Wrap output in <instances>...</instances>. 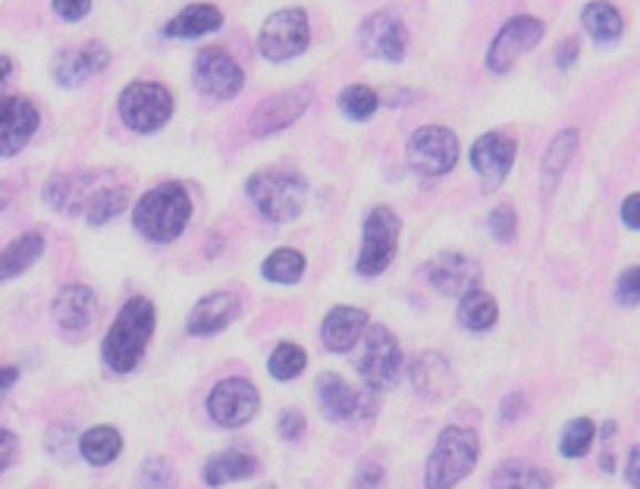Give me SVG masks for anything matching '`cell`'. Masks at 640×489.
Masks as SVG:
<instances>
[{"mask_svg":"<svg viewBox=\"0 0 640 489\" xmlns=\"http://www.w3.org/2000/svg\"><path fill=\"white\" fill-rule=\"evenodd\" d=\"M480 461V439L471 427L449 424L434 442V452L424 468V489H456Z\"/></svg>","mask_w":640,"mask_h":489,"instance_id":"cell-3","label":"cell"},{"mask_svg":"<svg viewBox=\"0 0 640 489\" xmlns=\"http://www.w3.org/2000/svg\"><path fill=\"white\" fill-rule=\"evenodd\" d=\"M41 126V113L29 98H0V157H17Z\"/></svg>","mask_w":640,"mask_h":489,"instance_id":"cell-18","label":"cell"},{"mask_svg":"<svg viewBox=\"0 0 640 489\" xmlns=\"http://www.w3.org/2000/svg\"><path fill=\"white\" fill-rule=\"evenodd\" d=\"M110 67V51L101 41H85L79 48H63L51 60V75L60 89H79L92 75L104 73Z\"/></svg>","mask_w":640,"mask_h":489,"instance_id":"cell-16","label":"cell"},{"mask_svg":"<svg viewBox=\"0 0 640 489\" xmlns=\"http://www.w3.org/2000/svg\"><path fill=\"white\" fill-rule=\"evenodd\" d=\"M458 154H461L458 135L446 126L415 129L412 139H408V145H405L408 166H412L418 176H427V180H439V176H446L449 170H456Z\"/></svg>","mask_w":640,"mask_h":489,"instance_id":"cell-9","label":"cell"},{"mask_svg":"<svg viewBox=\"0 0 640 489\" xmlns=\"http://www.w3.org/2000/svg\"><path fill=\"white\" fill-rule=\"evenodd\" d=\"M19 380V370L17 367H10V364H0V393H7V389H13Z\"/></svg>","mask_w":640,"mask_h":489,"instance_id":"cell-48","label":"cell"},{"mask_svg":"<svg viewBox=\"0 0 640 489\" xmlns=\"http://www.w3.org/2000/svg\"><path fill=\"white\" fill-rule=\"evenodd\" d=\"M98 295L82 283H70L57 292L54 320L67 333H85L98 320Z\"/></svg>","mask_w":640,"mask_h":489,"instance_id":"cell-23","label":"cell"},{"mask_svg":"<svg viewBox=\"0 0 640 489\" xmlns=\"http://www.w3.org/2000/svg\"><path fill=\"white\" fill-rule=\"evenodd\" d=\"M597 434H600V430H597V424H593L590 417L568 420L566 430L559 436V455H562V458H585V455L590 452Z\"/></svg>","mask_w":640,"mask_h":489,"instance_id":"cell-35","label":"cell"},{"mask_svg":"<svg viewBox=\"0 0 640 489\" xmlns=\"http://www.w3.org/2000/svg\"><path fill=\"white\" fill-rule=\"evenodd\" d=\"M399 236H403V220L396 217L393 207L377 204L374 211H367L362 248H358V261H355L358 276H365V279L384 276L399 254Z\"/></svg>","mask_w":640,"mask_h":489,"instance_id":"cell-5","label":"cell"},{"mask_svg":"<svg viewBox=\"0 0 640 489\" xmlns=\"http://www.w3.org/2000/svg\"><path fill=\"white\" fill-rule=\"evenodd\" d=\"M386 483V468L380 455H365L358 461V468L352 473V483L348 489H384Z\"/></svg>","mask_w":640,"mask_h":489,"instance_id":"cell-38","label":"cell"},{"mask_svg":"<svg viewBox=\"0 0 640 489\" xmlns=\"http://www.w3.org/2000/svg\"><path fill=\"white\" fill-rule=\"evenodd\" d=\"M120 452H123V436H120L116 427L101 424V427H92V430H85V434L79 436V455L92 468H108V465H113L120 458Z\"/></svg>","mask_w":640,"mask_h":489,"instance_id":"cell-30","label":"cell"},{"mask_svg":"<svg viewBox=\"0 0 640 489\" xmlns=\"http://www.w3.org/2000/svg\"><path fill=\"white\" fill-rule=\"evenodd\" d=\"M578 57H581V38L568 35L556 44V54H552V60H556V67H559V70H571V67L578 63Z\"/></svg>","mask_w":640,"mask_h":489,"instance_id":"cell-43","label":"cell"},{"mask_svg":"<svg viewBox=\"0 0 640 489\" xmlns=\"http://www.w3.org/2000/svg\"><path fill=\"white\" fill-rule=\"evenodd\" d=\"M490 489H552V477L531 461L509 458L494 471Z\"/></svg>","mask_w":640,"mask_h":489,"instance_id":"cell-31","label":"cell"},{"mask_svg":"<svg viewBox=\"0 0 640 489\" xmlns=\"http://www.w3.org/2000/svg\"><path fill=\"white\" fill-rule=\"evenodd\" d=\"M616 302L622 305V308H638L640 305V267H628V271L616 279Z\"/></svg>","mask_w":640,"mask_h":489,"instance_id":"cell-40","label":"cell"},{"mask_svg":"<svg viewBox=\"0 0 640 489\" xmlns=\"http://www.w3.org/2000/svg\"><path fill=\"white\" fill-rule=\"evenodd\" d=\"M154 326H158V308L145 295L129 298L126 305L116 310V320L110 324L104 345H101V358L113 374L126 377L142 364L151 336H154Z\"/></svg>","mask_w":640,"mask_h":489,"instance_id":"cell-1","label":"cell"},{"mask_svg":"<svg viewBox=\"0 0 640 489\" xmlns=\"http://www.w3.org/2000/svg\"><path fill=\"white\" fill-rule=\"evenodd\" d=\"M257 473H261V458L248 452V449H238V446H230V449L211 455L204 461V483L211 489L255 480Z\"/></svg>","mask_w":640,"mask_h":489,"instance_id":"cell-24","label":"cell"},{"mask_svg":"<svg viewBox=\"0 0 640 489\" xmlns=\"http://www.w3.org/2000/svg\"><path fill=\"white\" fill-rule=\"evenodd\" d=\"M308 367V352L295 343H280L267 358V374L280 383H289L295 377H302Z\"/></svg>","mask_w":640,"mask_h":489,"instance_id":"cell-34","label":"cell"},{"mask_svg":"<svg viewBox=\"0 0 640 489\" xmlns=\"http://www.w3.org/2000/svg\"><path fill=\"white\" fill-rule=\"evenodd\" d=\"M17 455H19L17 434H10V430H3V427H0V473L7 471V468L17 461Z\"/></svg>","mask_w":640,"mask_h":489,"instance_id":"cell-45","label":"cell"},{"mask_svg":"<svg viewBox=\"0 0 640 489\" xmlns=\"http://www.w3.org/2000/svg\"><path fill=\"white\" fill-rule=\"evenodd\" d=\"M139 489H176V473L164 455H151L139 468Z\"/></svg>","mask_w":640,"mask_h":489,"instance_id":"cell-37","label":"cell"},{"mask_svg":"<svg viewBox=\"0 0 640 489\" xmlns=\"http://www.w3.org/2000/svg\"><path fill=\"white\" fill-rule=\"evenodd\" d=\"M427 279L430 286L446 295V298H465L468 292L480 289V279H484V271L477 264L475 257L461 252H443L437 254L427 267Z\"/></svg>","mask_w":640,"mask_h":489,"instance_id":"cell-17","label":"cell"},{"mask_svg":"<svg viewBox=\"0 0 640 489\" xmlns=\"http://www.w3.org/2000/svg\"><path fill=\"white\" fill-rule=\"evenodd\" d=\"M305 271H308V261H305V254L295 252V248H276V252L267 254L264 264H261V276H264L267 283H276V286H295V283H302Z\"/></svg>","mask_w":640,"mask_h":489,"instance_id":"cell-33","label":"cell"},{"mask_svg":"<svg viewBox=\"0 0 640 489\" xmlns=\"http://www.w3.org/2000/svg\"><path fill=\"white\" fill-rule=\"evenodd\" d=\"M487 230H490V236L496 238V242H512L515 233H518V214H515L512 204H496L494 211L487 214Z\"/></svg>","mask_w":640,"mask_h":489,"instance_id":"cell-39","label":"cell"},{"mask_svg":"<svg viewBox=\"0 0 640 489\" xmlns=\"http://www.w3.org/2000/svg\"><path fill=\"white\" fill-rule=\"evenodd\" d=\"M314 389H317V405H321V411H324L329 424L365 420L377 408V401H374L377 393H358L339 374H321Z\"/></svg>","mask_w":640,"mask_h":489,"instance_id":"cell-14","label":"cell"},{"mask_svg":"<svg viewBox=\"0 0 640 489\" xmlns=\"http://www.w3.org/2000/svg\"><path fill=\"white\" fill-rule=\"evenodd\" d=\"M456 317L465 329H471V333H487V329H494L496 320H499V305H496V298L490 292L475 289L458 302Z\"/></svg>","mask_w":640,"mask_h":489,"instance_id":"cell-32","label":"cell"},{"mask_svg":"<svg viewBox=\"0 0 640 489\" xmlns=\"http://www.w3.org/2000/svg\"><path fill=\"white\" fill-rule=\"evenodd\" d=\"M308 44H312V26H308V13L298 7H283L271 13L257 32V51L267 63H289L305 54Z\"/></svg>","mask_w":640,"mask_h":489,"instance_id":"cell-8","label":"cell"},{"mask_svg":"<svg viewBox=\"0 0 640 489\" xmlns=\"http://www.w3.org/2000/svg\"><path fill=\"white\" fill-rule=\"evenodd\" d=\"M525 408H528V399H525L521 393H509L506 399L499 401V417H502V424H515L518 417L525 415Z\"/></svg>","mask_w":640,"mask_h":489,"instance_id":"cell-44","label":"cell"},{"mask_svg":"<svg viewBox=\"0 0 640 489\" xmlns=\"http://www.w3.org/2000/svg\"><path fill=\"white\" fill-rule=\"evenodd\" d=\"M245 192L257 207V214L271 223H293L308 201V180L295 170H257L248 176Z\"/></svg>","mask_w":640,"mask_h":489,"instance_id":"cell-4","label":"cell"},{"mask_svg":"<svg viewBox=\"0 0 640 489\" xmlns=\"http://www.w3.org/2000/svg\"><path fill=\"white\" fill-rule=\"evenodd\" d=\"M515 154H518V142L506 132H484L471 145V170L484 180L487 189H494L499 182H506L509 170H512Z\"/></svg>","mask_w":640,"mask_h":489,"instance_id":"cell-19","label":"cell"},{"mask_svg":"<svg viewBox=\"0 0 640 489\" xmlns=\"http://www.w3.org/2000/svg\"><path fill=\"white\" fill-rule=\"evenodd\" d=\"M129 195H132V192H129V185H123V182L116 180L113 173H108V180L94 189V195L89 198V204H85V214H82V220H85V223H92V226H104V223H110V220L120 217V214L126 211Z\"/></svg>","mask_w":640,"mask_h":489,"instance_id":"cell-27","label":"cell"},{"mask_svg":"<svg viewBox=\"0 0 640 489\" xmlns=\"http://www.w3.org/2000/svg\"><path fill=\"white\" fill-rule=\"evenodd\" d=\"M44 254V236L41 233H22L13 238L7 248H0V283L22 276L35 261H41Z\"/></svg>","mask_w":640,"mask_h":489,"instance_id":"cell-29","label":"cell"},{"mask_svg":"<svg viewBox=\"0 0 640 489\" xmlns=\"http://www.w3.org/2000/svg\"><path fill=\"white\" fill-rule=\"evenodd\" d=\"M116 110H120L123 126L139 132V135H151V132L164 129L173 120L176 101H173L170 89H164L161 82L135 79V82H129L126 89L120 91Z\"/></svg>","mask_w":640,"mask_h":489,"instance_id":"cell-7","label":"cell"},{"mask_svg":"<svg viewBox=\"0 0 640 489\" xmlns=\"http://www.w3.org/2000/svg\"><path fill=\"white\" fill-rule=\"evenodd\" d=\"M624 477H628V483H631V487L640 489V442L638 446H631V452H628Z\"/></svg>","mask_w":640,"mask_h":489,"instance_id":"cell-47","label":"cell"},{"mask_svg":"<svg viewBox=\"0 0 640 489\" xmlns=\"http://www.w3.org/2000/svg\"><path fill=\"white\" fill-rule=\"evenodd\" d=\"M261 411V393L245 377H226L220 380L207 396V417L223 430H238L252 424Z\"/></svg>","mask_w":640,"mask_h":489,"instance_id":"cell-10","label":"cell"},{"mask_svg":"<svg viewBox=\"0 0 640 489\" xmlns=\"http://www.w3.org/2000/svg\"><path fill=\"white\" fill-rule=\"evenodd\" d=\"M192 220V195L183 182H161L151 192H145L135 211H132V226L135 233L154 245H170L183 236L185 226Z\"/></svg>","mask_w":640,"mask_h":489,"instance_id":"cell-2","label":"cell"},{"mask_svg":"<svg viewBox=\"0 0 640 489\" xmlns=\"http://www.w3.org/2000/svg\"><path fill=\"white\" fill-rule=\"evenodd\" d=\"M370 326V317L367 310L362 308H348V305H339V308L327 310L324 324H321V339H324V348L333 352V355H346L352 352L358 339L367 333Z\"/></svg>","mask_w":640,"mask_h":489,"instance_id":"cell-22","label":"cell"},{"mask_svg":"<svg viewBox=\"0 0 640 489\" xmlns=\"http://www.w3.org/2000/svg\"><path fill=\"white\" fill-rule=\"evenodd\" d=\"M578 142H581V132H578V129H562V132L549 142L544 163H540V192H544L547 198L556 192L562 173L568 170V163H571L575 151H578Z\"/></svg>","mask_w":640,"mask_h":489,"instance_id":"cell-26","label":"cell"},{"mask_svg":"<svg viewBox=\"0 0 640 489\" xmlns=\"http://www.w3.org/2000/svg\"><path fill=\"white\" fill-rule=\"evenodd\" d=\"M10 75H13V60L0 54V98H3V85L10 82Z\"/></svg>","mask_w":640,"mask_h":489,"instance_id":"cell-49","label":"cell"},{"mask_svg":"<svg viewBox=\"0 0 640 489\" xmlns=\"http://www.w3.org/2000/svg\"><path fill=\"white\" fill-rule=\"evenodd\" d=\"M581 22H585L587 35L593 38L597 44H619L624 35V19L619 13L616 3L609 0H590L585 10H581Z\"/></svg>","mask_w":640,"mask_h":489,"instance_id":"cell-28","label":"cell"},{"mask_svg":"<svg viewBox=\"0 0 640 489\" xmlns=\"http://www.w3.org/2000/svg\"><path fill=\"white\" fill-rule=\"evenodd\" d=\"M377 108H380V98L367 85H348V89L339 91V110L355 123H365L367 116H374Z\"/></svg>","mask_w":640,"mask_h":489,"instance_id":"cell-36","label":"cell"},{"mask_svg":"<svg viewBox=\"0 0 640 489\" xmlns=\"http://www.w3.org/2000/svg\"><path fill=\"white\" fill-rule=\"evenodd\" d=\"M51 7L63 22H82L92 13V0H51Z\"/></svg>","mask_w":640,"mask_h":489,"instance_id":"cell-42","label":"cell"},{"mask_svg":"<svg viewBox=\"0 0 640 489\" xmlns=\"http://www.w3.org/2000/svg\"><path fill=\"white\" fill-rule=\"evenodd\" d=\"M547 35V26L544 19L537 17H512L490 41L487 48V67L490 73H509L515 63L525 54H531L534 48L544 41Z\"/></svg>","mask_w":640,"mask_h":489,"instance_id":"cell-12","label":"cell"},{"mask_svg":"<svg viewBox=\"0 0 640 489\" xmlns=\"http://www.w3.org/2000/svg\"><path fill=\"white\" fill-rule=\"evenodd\" d=\"M358 377L365 383L367 393H386L393 386H399L405 374V355L399 339L393 336V329L384 324L367 326L365 333V352L358 358Z\"/></svg>","mask_w":640,"mask_h":489,"instance_id":"cell-6","label":"cell"},{"mask_svg":"<svg viewBox=\"0 0 640 489\" xmlns=\"http://www.w3.org/2000/svg\"><path fill=\"white\" fill-rule=\"evenodd\" d=\"M622 223L628 230H638L640 233V192L622 201Z\"/></svg>","mask_w":640,"mask_h":489,"instance_id":"cell-46","label":"cell"},{"mask_svg":"<svg viewBox=\"0 0 640 489\" xmlns=\"http://www.w3.org/2000/svg\"><path fill=\"white\" fill-rule=\"evenodd\" d=\"M242 310V302L233 292H207L204 298H199L189 317H185V333L195 336V339H207V336H217L226 326H233V320Z\"/></svg>","mask_w":640,"mask_h":489,"instance_id":"cell-20","label":"cell"},{"mask_svg":"<svg viewBox=\"0 0 640 489\" xmlns=\"http://www.w3.org/2000/svg\"><path fill=\"white\" fill-rule=\"evenodd\" d=\"M308 108H312V89H308V85H295V89L271 94V98H264L255 108V113H252L248 132H252L255 139H271L276 132L295 126V123L305 116Z\"/></svg>","mask_w":640,"mask_h":489,"instance_id":"cell-13","label":"cell"},{"mask_svg":"<svg viewBox=\"0 0 640 489\" xmlns=\"http://www.w3.org/2000/svg\"><path fill=\"white\" fill-rule=\"evenodd\" d=\"M408 380H412V389L427 401L449 399L458 389L456 370L439 352H421L408 367Z\"/></svg>","mask_w":640,"mask_h":489,"instance_id":"cell-21","label":"cell"},{"mask_svg":"<svg viewBox=\"0 0 640 489\" xmlns=\"http://www.w3.org/2000/svg\"><path fill=\"white\" fill-rule=\"evenodd\" d=\"M223 29V13L214 3H189L164 26L166 38H204Z\"/></svg>","mask_w":640,"mask_h":489,"instance_id":"cell-25","label":"cell"},{"mask_svg":"<svg viewBox=\"0 0 640 489\" xmlns=\"http://www.w3.org/2000/svg\"><path fill=\"white\" fill-rule=\"evenodd\" d=\"M358 48L370 60H384V63H403L408 54V29L399 17L393 13H370L358 26Z\"/></svg>","mask_w":640,"mask_h":489,"instance_id":"cell-15","label":"cell"},{"mask_svg":"<svg viewBox=\"0 0 640 489\" xmlns=\"http://www.w3.org/2000/svg\"><path fill=\"white\" fill-rule=\"evenodd\" d=\"M276 434H280V439H286V442H298L302 436L308 434V420H305V415H302L298 408H286V411H280V417H276Z\"/></svg>","mask_w":640,"mask_h":489,"instance_id":"cell-41","label":"cell"},{"mask_svg":"<svg viewBox=\"0 0 640 489\" xmlns=\"http://www.w3.org/2000/svg\"><path fill=\"white\" fill-rule=\"evenodd\" d=\"M192 82L211 101H233L245 89V73L236 57L223 48H202L192 60Z\"/></svg>","mask_w":640,"mask_h":489,"instance_id":"cell-11","label":"cell"}]
</instances>
